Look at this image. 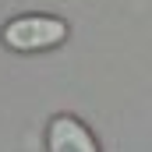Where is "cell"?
<instances>
[{
	"instance_id": "1",
	"label": "cell",
	"mask_w": 152,
	"mask_h": 152,
	"mask_svg": "<svg viewBox=\"0 0 152 152\" xmlns=\"http://www.w3.org/2000/svg\"><path fill=\"white\" fill-rule=\"evenodd\" d=\"M64 39H67V25L60 18H46V14H25V18H14L11 25H4V42L21 53L57 46Z\"/></svg>"
},
{
	"instance_id": "2",
	"label": "cell",
	"mask_w": 152,
	"mask_h": 152,
	"mask_svg": "<svg viewBox=\"0 0 152 152\" xmlns=\"http://www.w3.org/2000/svg\"><path fill=\"white\" fill-rule=\"evenodd\" d=\"M46 142H50V152H99L88 127L75 117H53L50 131H46Z\"/></svg>"
}]
</instances>
